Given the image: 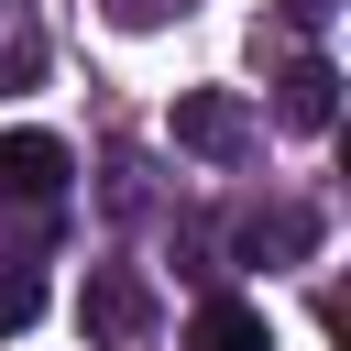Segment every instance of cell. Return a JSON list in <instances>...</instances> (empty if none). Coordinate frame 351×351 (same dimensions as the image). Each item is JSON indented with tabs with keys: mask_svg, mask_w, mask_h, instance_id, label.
Here are the masks:
<instances>
[{
	"mask_svg": "<svg viewBox=\"0 0 351 351\" xmlns=\"http://www.w3.org/2000/svg\"><path fill=\"white\" fill-rule=\"evenodd\" d=\"M77 329H88L99 351L154 340V285H143L132 263H88V285H77Z\"/></svg>",
	"mask_w": 351,
	"mask_h": 351,
	"instance_id": "cell-1",
	"label": "cell"
},
{
	"mask_svg": "<svg viewBox=\"0 0 351 351\" xmlns=\"http://www.w3.org/2000/svg\"><path fill=\"white\" fill-rule=\"evenodd\" d=\"M176 154H197V165H241V154H252V99H230V88H186V99H176Z\"/></svg>",
	"mask_w": 351,
	"mask_h": 351,
	"instance_id": "cell-2",
	"label": "cell"
},
{
	"mask_svg": "<svg viewBox=\"0 0 351 351\" xmlns=\"http://www.w3.org/2000/svg\"><path fill=\"white\" fill-rule=\"evenodd\" d=\"M77 176V154L55 132H0V208H55Z\"/></svg>",
	"mask_w": 351,
	"mask_h": 351,
	"instance_id": "cell-3",
	"label": "cell"
},
{
	"mask_svg": "<svg viewBox=\"0 0 351 351\" xmlns=\"http://www.w3.org/2000/svg\"><path fill=\"white\" fill-rule=\"evenodd\" d=\"M274 121H285V132H329V121H340V66H329V55H285Z\"/></svg>",
	"mask_w": 351,
	"mask_h": 351,
	"instance_id": "cell-4",
	"label": "cell"
},
{
	"mask_svg": "<svg viewBox=\"0 0 351 351\" xmlns=\"http://www.w3.org/2000/svg\"><path fill=\"white\" fill-rule=\"evenodd\" d=\"M241 252H252V263H307V252H318V208H296V197L252 208V219H241Z\"/></svg>",
	"mask_w": 351,
	"mask_h": 351,
	"instance_id": "cell-5",
	"label": "cell"
},
{
	"mask_svg": "<svg viewBox=\"0 0 351 351\" xmlns=\"http://www.w3.org/2000/svg\"><path fill=\"white\" fill-rule=\"evenodd\" d=\"M44 77V11L33 0H0V99H22Z\"/></svg>",
	"mask_w": 351,
	"mask_h": 351,
	"instance_id": "cell-6",
	"label": "cell"
},
{
	"mask_svg": "<svg viewBox=\"0 0 351 351\" xmlns=\"http://www.w3.org/2000/svg\"><path fill=\"white\" fill-rule=\"evenodd\" d=\"M44 318V274H33V252H0V340H22Z\"/></svg>",
	"mask_w": 351,
	"mask_h": 351,
	"instance_id": "cell-7",
	"label": "cell"
},
{
	"mask_svg": "<svg viewBox=\"0 0 351 351\" xmlns=\"http://www.w3.org/2000/svg\"><path fill=\"white\" fill-rule=\"evenodd\" d=\"M197 351H274V340H263V318H252V307H230V296H219V307H197Z\"/></svg>",
	"mask_w": 351,
	"mask_h": 351,
	"instance_id": "cell-8",
	"label": "cell"
},
{
	"mask_svg": "<svg viewBox=\"0 0 351 351\" xmlns=\"http://www.w3.org/2000/svg\"><path fill=\"white\" fill-rule=\"evenodd\" d=\"M186 11H197V0H110L121 33H165V22H186Z\"/></svg>",
	"mask_w": 351,
	"mask_h": 351,
	"instance_id": "cell-9",
	"label": "cell"
},
{
	"mask_svg": "<svg viewBox=\"0 0 351 351\" xmlns=\"http://www.w3.org/2000/svg\"><path fill=\"white\" fill-rule=\"evenodd\" d=\"M329 11H340V0H285V22H296V33H318Z\"/></svg>",
	"mask_w": 351,
	"mask_h": 351,
	"instance_id": "cell-10",
	"label": "cell"
}]
</instances>
